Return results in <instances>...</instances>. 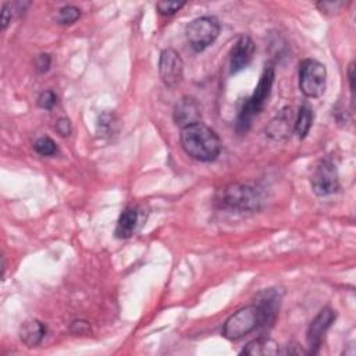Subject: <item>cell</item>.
<instances>
[{
    "label": "cell",
    "instance_id": "6da1fadb",
    "mask_svg": "<svg viewBox=\"0 0 356 356\" xmlns=\"http://www.w3.org/2000/svg\"><path fill=\"white\" fill-rule=\"evenodd\" d=\"M179 143L189 157L202 163L214 161L222 147L221 139L216 131L203 122L181 128Z\"/></svg>",
    "mask_w": 356,
    "mask_h": 356
},
{
    "label": "cell",
    "instance_id": "7a4b0ae2",
    "mask_svg": "<svg viewBox=\"0 0 356 356\" xmlns=\"http://www.w3.org/2000/svg\"><path fill=\"white\" fill-rule=\"evenodd\" d=\"M274 78H275V72L273 67H266L253 93L250 95L249 99H246V102L243 103L238 118H236V131L239 134H246L250 128L252 120L253 117H256L266 106L267 99L271 93V88L274 83Z\"/></svg>",
    "mask_w": 356,
    "mask_h": 356
},
{
    "label": "cell",
    "instance_id": "3957f363",
    "mask_svg": "<svg viewBox=\"0 0 356 356\" xmlns=\"http://www.w3.org/2000/svg\"><path fill=\"white\" fill-rule=\"evenodd\" d=\"M260 327H266L264 314L259 305L252 303L232 313L225 320L221 334L229 341H238Z\"/></svg>",
    "mask_w": 356,
    "mask_h": 356
},
{
    "label": "cell",
    "instance_id": "277c9868",
    "mask_svg": "<svg viewBox=\"0 0 356 356\" xmlns=\"http://www.w3.org/2000/svg\"><path fill=\"white\" fill-rule=\"evenodd\" d=\"M218 202L222 207L236 211H257L261 209L260 191L248 184H231L220 192Z\"/></svg>",
    "mask_w": 356,
    "mask_h": 356
},
{
    "label": "cell",
    "instance_id": "5b68a950",
    "mask_svg": "<svg viewBox=\"0 0 356 356\" xmlns=\"http://www.w3.org/2000/svg\"><path fill=\"white\" fill-rule=\"evenodd\" d=\"M221 25L213 15H203L192 19L185 28L188 43L195 51H203L220 35Z\"/></svg>",
    "mask_w": 356,
    "mask_h": 356
},
{
    "label": "cell",
    "instance_id": "8992f818",
    "mask_svg": "<svg viewBox=\"0 0 356 356\" xmlns=\"http://www.w3.org/2000/svg\"><path fill=\"white\" fill-rule=\"evenodd\" d=\"M327 70L323 63L314 58H305L299 64V89L309 97H320L325 90Z\"/></svg>",
    "mask_w": 356,
    "mask_h": 356
},
{
    "label": "cell",
    "instance_id": "52a82bcc",
    "mask_svg": "<svg viewBox=\"0 0 356 356\" xmlns=\"http://www.w3.org/2000/svg\"><path fill=\"white\" fill-rule=\"evenodd\" d=\"M312 188L318 197L330 196L339 188V175L335 164L330 159H324L316 167L312 175Z\"/></svg>",
    "mask_w": 356,
    "mask_h": 356
},
{
    "label": "cell",
    "instance_id": "ba28073f",
    "mask_svg": "<svg viewBox=\"0 0 356 356\" xmlns=\"http://www.w3.org/2000/svg\"><path fill=\"white\" fill-rule=\"evenodd\" d=\"M159 75L167 88H175L184 76V63L178 51L168 47L160 53Z\"/></svg>",
    "mask_w": 356,
    "mask_h": 356
},
{
    "label": "cell",
    "instance_id": "9c48e42d",
    "mask_svg": "<svg viewBox=\"0 0 356 356\" xmlns=\"http://www.w3.org/2000/svg\"><path fill=\"white\" fill-rule=\"evenodd\" d=\"M337 317L335 310H332L331 307H324L318 312V314L312 320L309 328H307V345H309V350L307 353H317L321 345V341L327 332V330L331 327V324L334 323Z\"/></svg>",
    "mask_w": 356,
    "mask_h": 356
},
{
    "label": "cell",
    "instance_id": "30bf717a",
    "mask_svg": "<svg viewBox=\"0 0 356 356\" xmlns=\"http://www.w3.org/2000/svg\"><path fill=\"white\" fill-rule=\"evenodd\" d=\"M172 118L175 125L179 128H185L188 125L200 122V104L192 96H182L174 106Z\"/></svg>",
    "mask_w": 356,
    "mask_h": 356
},
{
    "label": "cell",
    "instance_id": "8fae6325",
    "mask_svg": "<svg viewBox=\"0 0 356 356\" xmlns=\"http://www.w3.org/2000/svg\"><path fill=\"white\" fill-rule=\"evenodd\" d=\"M295 115L291 107H284L266 127V136L271 140H285L293 132Z\"/></svg>",
    "mask_w": 356,
    "mask_h": 356
},
{
    "label": "cell",
    "instance_id": "7c38bea8",
    "mask_svg": "<svg viewBox=\"0 0 356 356\" xmlns=\"http://www.w3.org/2000/svg\"><path fill=\"white\" fill-rule=\"evenodd\" d=\"M254 54V43L248 35L238 38L229 53V70L231 74H236L249 65Z\"/></svg>",
    "mask_w": 356,
    "mask_h": 356
},
{
    "label": "cell",
    "instance_id": "4fadbf2b",
    "mask_svg": "<svg viewBox=\"0 0 356 356\" xmlns=\"http://www.w3.org/2000/svg\"><path fill=\"white\" fill-rule=\"evenodd\" d=\"M140 221V213L136 206H128L122 210V213L118 217L114 235L118 239H127L135 234V231L139 227Z\"/></svg>",
    "mask_w": 356,
    "mask_h": 356
},
{
    "label": "cell",
    "instance_id": "5bb4252c",
    "mask_svg": "<svg viewBox=\"0 0 356 356\" xmlns=\"http://www.w3.org/2000/svg\"><path fill=\"white\" fill-rule=\"evenodd\" d=\"M46 325L38 318L25 320L19 327V339L28 348H35L40 345L46 337Z\"/></svg>",
    "mask_w": 356,
    "mask_h": 356
},
{
    "label": "cell",
    "instance_id": "9a60e30c",
    "mask_svg": "<svg viewBox=\"0 0 356 356\" xmlns=\"http://www.w3.org/2000/svg\"><path fill=\"white\" fill-rule=\"evenodd\" d=\"M281 353L280 345L267 337H260L253 341H250L242 350L241 355H249V356H274Z\"/></svg>",
    "mask_w": 356,
    "mask_h": 356
},
{
    "label": "cell",
    "instance_id": "2e32d148",
    "mask_svg": "<svg viewBox=\"0 0 356 356\" xmlns=\"http://www.w3.org/2000/svg\"><path fill=\"white\" fill-rule=\"evenodd\" d=\"M313 108L309 104H302L298 110V114L295 115V124H293V134L299 139H305L313 125Z\"/></svg>",
    "mask_w": 356,
    "mask_h": 356
},
{
    "label": "cell",
    "instance_id": "e0dca14e",
    "mask_svg": "<svg viewBox=\"0 0 356 356\" xmlns=\"http://www.w3.org/2000/svg\"><path fill=\"white\" fill-rule=\"evenodd\" d=\"M81 17V10L75 6H64L56 14V22L58 25H71Z\"/></svg>",
    "mask_w": 356,
    "mask_h": 356
},
{
    "label": "cell",
    "instance_id": "ac0fdd59",
    "mask_svg": "<svg viewBox=\"0 0 356 356\" xmlns=\"http://www.w3.org/2000/svg\"><path fill=\"white\" fill-rule=\"evenodd\" d=\"M33 150L40 154V156H44V157H51L54 154H57L58 152V147H57V143L49 138V136H40L35 140L33 143Z\"/></svg>",
    "mask_w": 356,
    "mask_h": 356
},
{
    "label": "cell",
    "instance_id": "d6986e66",
    "mask_svg": "<svg viewBox=\"0 0 356 356\" xmlns=\"http://www.w3.org/2000/svg\"><path fill=\"white\" fill-rule=\"evenodd\" d=\"M186 3L185 1H167V0H163V1H157L156 3V10L159 14L164 15V17H170V15H174L175 13H178Z\"/></svg>",
    "mask_w": 356,
    "mask_h": 356
},
{
    "label": "cell",
    "instance_id": "ffe728a7",
    "mask_svg": "<svg viewBox=\"0 0 356 356\" xmlns=\"http://www.w3.org/2000/svg\"><path fill=\"white\" fill-rule=\"evenodd\" d=\"M346 3L341 0H321L316 3L317 10L324 15H334L337 14Z\"/></svg>",
    "mask_w": 356,
    "mask_h": 356
},
{
    "label": "cell",
    "instance_id": "44dd1931",
    "mask_svg": "<svg viewBox=\"0 0 356 356\" xmlns=\"http://www.w3.org/2000/svg\"><path fill=\"white\" fill-rule=\"evenodd\" d=\"M99 131L111 135L117 131V118L113 113H103L99 118Z\"/></svg>",
    "mask_w": 356,
    "mask_h": 356
},
{
    "label": "cell",
    "instance_id": "7402d4cb",
    "mask_svg": "<svg viewBox=\"0 0 356 356\" xmlns=\"http://www.w3.org/2000/svg\"><path fill=\"white\" fill-rule=\"evenodd\" d=\"M57 103V96L53 90H44L38 96V106L43 110H51Z\"/></svg>",
    "mask_w": 356,
    "mask_h": 356
},
{
    "label": "cell",
    "instance_id": "603a6c76",
    "mask_svg": "<svg viewBox=\"0 0 356 356\" xmlns=\"http://www.w3.org/2000/svg\"><path fill=\"white\" fill-rule=\"evenodd\" d=\"M50 65H51V57H50V54H47V53H40V54L36 56V58H35V68H36V71H38L39 74L47 72L49 68H50Z\"/></svg>",
    "mask_w": 356,
    "mask_h": 356
},
{
    "label": "cell",
    "instance_id": "cb8c5ba5",
    "mask_svg": "<svg viewBox=\"0 0 356 356\" xmlns=\"http://www.w3.org/2000/svg\"><path fill=\"white\" fill-rule=\"evenodd\" d=\"M54 128H56L57 134L61 136H68L72 131V127H71V122L68 118H58Z\"/></svg>",
    "mask_w": 356,
    "mask_h": 356
},
{
    "label": "cell",
    "instance_id": "d4e9b609",
    "mask_svg": "<svg viewBox=\"0 0 356 356\" xmlns=\"http://www.w3.org/2000/svg\"><path fill=\"white\" fill-rule=\"evenodd\" d=\"M70 331L75 335L88 334L90 331V325H89V323H86L83 320H75V321H72V324L70 327Z\"/></svg>",
    "mask_w": 356,
    "mask_h": 356
},
{
    "label": "cell",
    "instance_id": "484cf974",
    "mask_svg": "<svg viewBox=\"0 0 356 356\" xmlns=\"http://www.w3.org/2000/svg\"><path fill=\"white\" fill-rule=\"evenodd\" d=\"M11 22V7L8 3H3L1 6V18H0V25H1V31H6L7 26Z\"/></svg>",
    "mask_w": 356,
    "mask_h": 356
},
{
    "label": "cell",
    "instance_id": "4316f807",
    "mask_svg": "<svg viewBox=\"0 0 356 356\" xmlns=\"http://www.w3.org/2000/svg\"><path fill=\"white\" fill-rule=\"evenodd\" d=\"M346 76H348V82H349V90L352 93V99H353V95H355V63L352 61L349 65H348V71H346Z\"/></svg>",
    "mask_w": 356,
    "mask_h": 356
}]
</instances>
